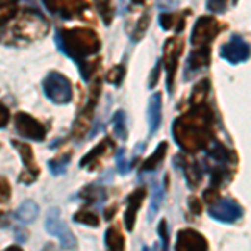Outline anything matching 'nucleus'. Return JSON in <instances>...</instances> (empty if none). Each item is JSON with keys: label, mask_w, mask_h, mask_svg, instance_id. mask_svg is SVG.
Returning <instances> with one entry per match:
<instances>
[{"label": "nucleus", "mask_w": 251, "mask_h": 251, "mask_svg": "<svg viewBox=\"0 0 251 251\" xmlns=\"http://www.w3.org/2000/svg\"><path fill=\"white\" fill-rule=\"evenodd\" d=\"M97 96H99V84L97 87L92 89L91 97H89L87 104L84 106V109L80 111V114L77 116L74 123V127H72V137H75V141H80L84 137V132L89 129V126L92 123V117H94V107L97 104Z\"/></svg>", "instance_id": "12"}, {"label": "nucleus", "mask_w": 251, "mask_h": 251, "mask_svg": "<svg viewBox=\"0 0 251 251\" xmlns=\"http://www.w3.org/2000/svg\"><path fill=\"white\" fill-rule=\"evenodd\" d=\"M96 9L99 12L100 19L104 20V24L109 25L112 22V17H114V10H112V0H94Z\"/></svg>", "instance_id": "30"}, {"label": "nucleus", "mask_w": 251, "mask_h": 251, "mask_svg": "<svg viewBox=\"0 0 251 251\" xmlns=\"http://www.w3.org/2000/svg\"><path fill=\"white\" fill-rule=\"evenodd\" d=\"M183 52V42L177 37H171L164 44V67L168 72V91L173 92L174 86V75L177 69V57Z\"/></svg>", "instance_id": "11"}, {"label": "nucleus", "mask_w": 251, "mask_h": 251, "mask_svg": "<svg viewBox=\"0 0 251 251\" xmlns=\"http://www.w3.org/2000/svg\"><path fill=\"white\" fill-rule=\"evenodd\" d=\"M80 198L89 204H100L107 200V191L97 184H89L80 191Z\"/></svg>", "instance_id": "21"}, {"label": "nucleus", "mask_w": 251, "mask_h": 251, "mask_svg": "<svg viewBox=\"0 0 251 251\" xmlns=\"http://www.w3.org/2000/svg\"><path fill=\"white\" fill-rule=\"evenodd\" d=\"M40 251H57V248H55V246L52 245V243H47V245L44 246V248L40 250Z\"/></svg>", "instance_id": "42"}, {"label": "nucleus", "mask_w": 251, "mask_h": 251, "mask_svg": "<svg viewBox=\"0 0 251 251\" xmlns=\"http://www.w3.org/2000/svg\"><path fill=\"white\" fill-rule=\"evenodd\" d=\"M19 0H0V37L3 34V27L9 20L17 14Z\"/></svg>", "instance_id": "24"}, {"label": "nucleus", "mask_w": 251, "mask_h": 251, "mask_svg": "<svg viewBox=\"0 0 251 251\" xmlns=\"http://www.w3.org/2000/svg\"><path fill=\"white\" fill-rule=\"evenodd\" d=\"M164 200V193H163V188L157 186L156 183H152V193H151V206H149V211H148V220L152 221L154 216L159 213V208H161V203Z\"/></svg>", "instance_id": "26"}, {"label": "nucleus", "mask_w": 251, "mask_h": 251, "mask_svg": "<svg viewBox=\"0 0 251 251\" xmlns=\"http://www.w3.org/2000/svg\"><path fill=\"white\" fill-rule=\"evenodd\" d=\"M220 22L213 17H200L191 30V44L194 47H204L220 34Z\"/></svg>", "instance_id": "6"}, {"label": "nucleus", "mask_w": 251, "mask_h": 251, "mask_svg": "<svg viewBox=\"0 0 251 251\" xmlns=\"http://www.w3.org/2000/svg\"><path fill=\"white\" fill-rule=\"evenodd\" d=\"M208 213H209V216L216 221L236 223L238 220H241L243 208L238 201L231 200V198H223V200H216L209 206Z\"/></svg>", "instance_id": "7"}, {"label": "nucleus", "mask_w": 251, "mask_h": 251, "mask_svg": "<svg viewBox=\"0 0 251 251\" xmlns=\"http://www.w3.org/2000/svg\"><path fill=\"white\" fill-rule=\"evenodd\" d=\"M174 164L176 168H179L183 171L186 183L191 189H196L198 186L201 184V179H203V169L198 166V163H194L193 159H189L186 154H177L174 157Z\"/></svg>", "instance_id": "15"}, {"label": "nucleus", "mask_w": 251, "mask_h": 251, "mask_svg": "<svg viewBox=\"0 0 251 251\" xmlns=\"http://www.w3.org/2000/svg\"><path fill=\"white\" fill-rule=\"evenodd\" d=\"M10 119V114H9V109H7L3 104H0V127H5L7 123Z\"/></svg>", "instance_id": "39"}, {"label": "nucleus", "mask_w": 251, "mask_h": 251, "mask_svg": "<svg viewBox=\"0 0 251 251\" xmlns=\"http://www.w3.org/2000/svg\"><path fill=\"white\" fill-rule=\"evenodd\" d=\"M124 149H119L116 154V161H117V171L119 174H126L129 173V169H131V164L127 163V159H126V154H124Z\"/></svg>", "instance_id": "33"}, {"label": "nucleus", "mask_w": 251, "mask_h": 251, "mask_svg": "<svg viewBox=\"0 0 251 251\" xmlns=\"http://www.w3.org/2000/svg\"><path fill=\"white\" fill-rule=\"evenodd\" d=\"M123 77H124V66H116L107 72L106 79H107V82L114 84V86H119V84L123 82Z\"/></svg>", "instance_id": "32"}, {"label": "nucleus", "mask_w": 251, "mask_h": 251, "mask_svg": "<svg viewBox=\"0 0 251 251\" xmlns=\"http://www.w3.org/2000/svg\"><path fill=\"white\" fill-rule=\"evenodd\" d=\"M146 198V188H137L126 198V213H124V225L127 231H132L136 225L137 211H139L141 204H143Z\"/></svg>", "instance_id": "16"}, {"label": "nucleus", "mask_w": 251, "mask_h": 251, "mask_svg": "<svg viewBox=\"0 0 251 251\" xmlns=\"http://www.w3.org/2000/svg\"><path fill=\"white\" fill-rule=\"evenodd\" d=\"M143 251H148V248H146V246H143Z\"/></svg>", "instance_id": "45"}, {"label": "nucleus", "mask_w": 251, "mask_h": 251, "mask_svg": "<svg viewBox=\"0 0 251 251\" xmlns=\"http://www.w3.org/2000/svg\"><path fill=\"white\" fill-rule=\"evenodd\" d=\"M209 64V47H198L196 50L189 54L188 64H186V74L184 79L189 77V74H196L198 71H201L203 67H206Z\"/></svg>", "instance_id": "19"}, {"label": "nucleus", "mask_w": 251, "mask_h": 251, "mask_svg": "<svg viewBox=\"0 0 251 251\" xmlns=\"http://www.w3.org/2000/svg\"><path fill=\"white\" fill-rule=\"evenodd\" d=\"M59 14L62 15L64 20H87L92 22V12L86 0H59Z\"/></svg>", "instance_id": "13"}, {"label": "nucleus", "mask_w": 251, "mask_h": 251, "mask_svg": "<svg viewBox=\"0 0 251 251\" xmlns=\"http://www.w3.org/2000/svg\"><path fill=\"white\" fill-rule=\"evenodd\" d=\"M5 251H24V250L20 248V246H9V248H7Z\"/></svg>", "instance_id": "43"}, {"label": "nucleus", "mask_w": 251, "mask_h": 251, "mask_svg": "<svg viewBox=\"0 0 251 251\" xmlns=\"http://www.w3.org/2000/svg\"><path fill=\"white\" fill-rule=\"evenodd\" d=\"M211 127L213 112L204 106V102H201L174 121L173 136L183 151L198 152L204 149L211 141Z\"/></svg>", "instance_id": "1"}, {"label": "nucleus", "mask_w": 251, "mask_h": 251, "mask_svg": "<svg viewBox=\"0 0 251 251\" xmlns=\"http://www.w3.org/2000/svg\"><path fill=\"white\" fill-rule=\"evenodd\" d=\"M206 7L213 14H223L226 10V7H228V0H208Z\"/></svg>", "instance_id": "34"}, {"label": "nucleus", "mask_w": 251, "mask_h": 251, "mask_svg": "<svg viewBox=\"0 0 251 251\" xmlns=\"http://www.w3.org/2000/svg\"><path fill=\"white\" fill-rule=\"evenodd\" d=\"M166 151H168V143L163 141V143L157 144L156 151L152 152L151 157H149V159H146L144 163H143V168H141V171H143V173L156 171V169L161 166V163H163V159H164V156H166Z\"/></svg>", "instance_id": "22"}, {"label": "nucleus", "mask_w": 251, "mask_h": 251, "mask_svg": "<svg viewBox=\"0 0 251 251\" xmlns=\"http://www.w3.org/2000/svg\"><path fill=\"white\" fill-rule=\"evenodd\" d=\"M176 251H208V240L194 229H181L176 236Z\"/></svg>", "instance_id": "14"}, {"label": "nucleus", "mask_w": 251, "mask_h": 251, "mask_svg": "<svg viewBox=\"0 0 251 251\" xmlns=\"http://www.w3.org/2000/svg\"><path fill=\"white\" fill-rule=\"evenodd\" d=\"M12 146L17 149L20 159H22V164H24V171L19 174V181L24 184L34 183L39 176V168H37V163H35L32 148L25 143H20V141H12Z\"/></svg>", "instance_id": "8"}, {"label": "nucleus", "mask_w": 251, "mask_h": 251, "mask_svg": "<svg viewBox=\"0 0 251 251\" xmlns=\"http://www.w3.org/2000/svg\"><path fill=\"white\" fill-rule=\"evenodd\" d=\"M46 231L52 236H55L60 241V246L67 251H75L79 248L77 238L74 236V233L69 229V226L62 221L60 218V209L59 208H50L46 214Z\"/></svg>", "instance_id": "4"}, {"label": "nucleus", "mask_w": 251, "mask_h": 251, "mask_svg": "<svg viewBox=\"0 0 251 251\" xmlns=\"http://www.w3.org/2000/svg\"><path fill=\"white\" fill-rule=\"evenodd\" d=\"M27 238H29V234H27L25 229H15V240L19 243H24Z\"/></svg>", "instance_id": "41"}, {"label": "nucleus", "mask_w": 251, "mask_h": 251, "mask_svg": "<svg viewBox=\"0 0 251 251\" xmlns=\"http://www.w3.org/2000/svg\"><path fill=\"white\" fill-rule=\"evenodd\" d=\"M112 131L117 139L126 141L127 139V126H126V112L124 111H117L112 116Z\"/></svg>", "instance_id": "27"}, {"label": "nucleus", "mask_w": 251, "mask_h": 251, "mask_svg": "<svg viewBox=\"0 0 251 251\" xmlns=\"http://www.w3.org/2000/svg\"><path fill=\"white\" fill-rule=\"evenodd\" d=\"M124 234L121 233L119 226H111L106 231V246L107 251H124Z\"/></svg>", "instance_id": "23"}, {"label": "nucleus", "mask_w": 251, "mask_h": 251, "mask_svg": "<svg viewBox=\"0 0 251 251\" xmlns=\"http://www.w3.org/2000/svg\"><path fill=\"white\" fill-rule=\"evenodd\" d=\"M71 157H72V152H62V154H59L57 157H54V159H50L47 163L49 166V171H50L54 176H62V174H66L67 171V164H69V161H71Z\"/></svg>", "instance_id": "25"}, {"label": "nucleus", "mask_w": 251, "mask_h": 251, "mask_svg": "<svg viewBox=\"0 0 251 251\" xmlns=\"http://www.w3.org/2000/svg\"><path fill=\"white\" fill-rule=\"evenodd\" d=\"M220 55L229 64L246 62L250 57V46L240 34H233L228 42L220 49Z\"/></svg>", "instance_id": "10"}, {"label": "nucleus", "mask_w": 251, "mask_h": 251, "mask_svg": "<svg viewBox=\"0 0 251 251\" xmlns=\"http://www.w3.org/2000/svg\"><path fill=\"white\" fill-rule=\"evenodd\" d=\"M188 204H189L191 213H194V214H201V211H203V204H201V201L198 200L196 196H189Z\"/></svg>", "instance_id": "37"}, {"label": "nucleus", "mask_w": 251, "mask_h": 251, "mask_svg": "<svg viewBox=\"0 0 251 251\" xmlns=\"http://www.w3.org/2000/svg\"><path fill=\"white\" fill-rule=\"evenodd\" d=\"M15 131L22 137L32 141H44L47 134V129L42 123H39L35 117L29 116L27 112H17L15 116Z\"/></svg>", "instance_id": "9"}, {"label": "nucleus", "mask_w": 251, "mask_h": 251, "mask_svg": "<svg viewBox=\"0 0 251 251\" xmlns=\"http://www.w3.org/2000/svg\"><path fill=\"white\" fill-rule=\"evenodd\" d=\"M111 149H112V143L109 139H104L102 143L97 144L94 149H91V151L80 159V168L82 169L87 168V169H91V171H94L96 168L100 166V159L106 157L107 152H111Z\"/></svg>", "instance_id": "17"}, {"label": "nucleus", "mask_w": 251, "mask_h": 251, "mask_svg": "<svg viewBox=\"0 0 251 251\" xmlns=\"http://www.w3.org/2000/svg\"><path fill=\"white\" fill-rule=\"evenodd\" d=\"M149 17H151V14L146 10L144 14L137 19L134 29H129V37H131L132 40H139V39L144 37L146 30H148V25H149Z\"/></svg>", "instance_id": "29"}, {"label": "nucleus", "mask_w": 251, "mask_h": 251, "mask_svg": "<svg viewBox=\"0 0 251 251\" xmlns=\"http://www.w3.org/2000/svg\"><path fill=\"white\" fill-rule=\"evenodd\" d=\"M47 20L34 10H27L20 15L17 24L14 25V35L22 40H39L47 35Z\"/></svg>", "instance_id": "3"}, {"label": "nucleus", "mask_w": 251, "mask_h": 251, "mask_svg": "<svg viewBox=\"0 0 251 251\" xmlns=\"http://www.w3.org/2000/svg\"><path fill=\"white\" fill-rule=\"evenodd\" d=\"M55 44L59 50L71 57L79 67H82L87 62V57L97 54L100 49V40L97 34L87 29L59 30L55 34Z\"/></svg>", "instance_id": "2"}, {"label": "nucleus", "mask_w": 251, "mask_h": 251, "mask_svg": "<svg viewBox=\"0 0 251 251\" xmlns=\"http://www.w3.org/2000/svg\"><path fill=\"white\" fill-rule=\"evenodd\" d=\"M44 94L54 104H69L72 100V84L60 72H50L42 82Z\"/></svg>", "instance_id": "5"}, {"label": "nucleus", "mask_w": 251, "mask_h": 251, "mask_svg": "<svg viewBox=\"0 0 251 251\" xmlns=\"http://www.w3.org/2000/svg\"><path fill=\"white\" fill-rule=\"evenodd\" d=\"M37 216H39V206H37V203H34V201H30V200L24 201L14 213V218L19 223H22V225L35 221Z\"/></svg>", "instance_id": "20"}, {"label": "nucleus", "mask_w": 251, "mask_h": 251, "mask_svg": "<svg viewBox=\"0 0 251 251\" xmlns=\"http://www.w3.org/2000/svg\"><path fill=\"white\" fill-rule=\"evenodd\" d=\"M10 184L5 177H0V203H5V201L10 200Z\"/></svg>", "instance_id": "35"}, {"label": "nucleus", "mask_w": 251, "mask_h": 251, "mask_svg": "<svg viewBox=\"0 0 251 251\" xmlns=\"http://www.w3.org/2000/svg\"><path fill=\"white\" fill-rule=\"evenodd\" d=\"M159 67H161V64L157 62V64H156V67H154V71H152V79L149 80V87H154V86H156L157 79H159Z\"/></svg>", "instance_id": "40"}, {"label": "nucleus", "mask_w": 251, "mask_h": 251, "mask_svg": "<svg viewBox=\"0 0 251 251\" xmlns=\"http://www.w3.org/2000/svg\"><path fill=\"white\" fill-rule=\"evenodd\" d=\"M134 3H137V5H143V3H146V0H132Z\"/></svg>", "instance_id": "44"}, {"label": "nucleus", "mask_w": 251, "mask_h": 251, "mask_svg": "<svg viewBox=\"0 0 251 251\" xmlns=\"http://www.w3.org/2000/svg\"><path fill=\"white\" fill-rule=\"evenodd\" d=\"M74 221L79 223V225H86V226H92V228H97L99 226V216L89 208H82L79 209L77 213L74 214Z\"/></svg>", "instance_id": "28"}, {"label": "nucleus", "mask_w": 251, "mask_h": 251, "mask_svg": "<svg viewBox=\"0 0 251 251\" xmlns=\"http://www.w3.org/2000/svg\"><path fill=\"white\" fill-rule=\"evenodd\" d=\"M157 233H159V246H157V251H168L169 233H168V221L166 220H161L159 226H157Z\"/></svg>", "instance_id": "31"}, {"label": "nucleus", "mask_w": 251, "mask_h": 251, "mask_svg": "<svg viewBox=\"0 0 251 251\" xmlns=\"http://www.w3.org/2000/svg\"><path fill=\"white\" fill-rule=\"evenodd\" d=\"M156 5L161 10H171L174 7L179 5V0H156Z\"/></svg>", "instance_id": "38"}, {"label": "nucleus", "mask_w": 251, "mask_h": 251, "mask_svg": "<svg viewBox=\"0 0 251 251\" xmlns=\"http://www.w3.org/2000/svg\"><path fill=\"white\" fill-rule=\"evenodd\" d=\"M161 107H163V99H161L159 92H156V94L149 97V102H148V124H149V134L151 136L154 134L161 126V119H163Z\"/></svg>", "instance_id": "18"}, {"label": "nucleus", "mask_w": 251, "mask_h": 251, "mask_svg": "<svg viewBox=\"0 0 251 251\" xmlns=\"http://www.w3.org/2000/svg\"><path fill=\"white\" fill-rule=\"evenodd\" d=\"M176 15H171V14H163L159 17V25L163 27L164 30H169L173 27V24L176 22Z\"/></svg>", "instance_id": "36"}]
</instances>
